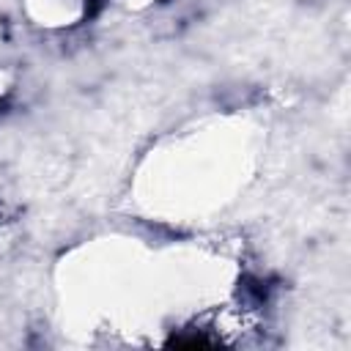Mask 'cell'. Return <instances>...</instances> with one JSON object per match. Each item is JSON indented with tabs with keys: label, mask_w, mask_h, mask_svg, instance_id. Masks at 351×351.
<instances>
[{
	"label": "cell",
	"mask_w": 351,
	"mask_h": 351,
	"mask_svg": "<svg viewBox=\"0 0 351 351\" xmlns=\"http://www.w3.org/2000/svg\"><path fill=\"white\" fill-rule=\"evenodd\" d=\"M170 346H189V348H197V346H211V340L203 337V335H192V337H173Z\"/></svg>",
	"instance_id": "1"
},
{
	"label": "cell",
	"mask_w": 351,
	"mask_h": 351,
	"mask_svg": "<svg viewBox=\"0 0 351 351\" xmlns=\"http://www.w3.org/2000/svg\"><path fill=\"white\" fill-rule=\"evenodd\" d=\"M101 5H104V0H88V5H85V14H88V16H96V14L101 11Z\"/></svg>",
	"instance_id": "2"
},
{
	"label": "cell",
	"mask_w": 351,
	"mask_h": 351,
	"mask_svg": "<svg viewBox=\"0 0 351 351\" xmlns=\"http://www.w3.org/2000/svg\"><path fill=\"white\" fill-rule=\"evenodd\" d=\"M3 112H5V101H0V115H3Z\"/></svg>",
	"instance_id": "3"
}]
</instances>
